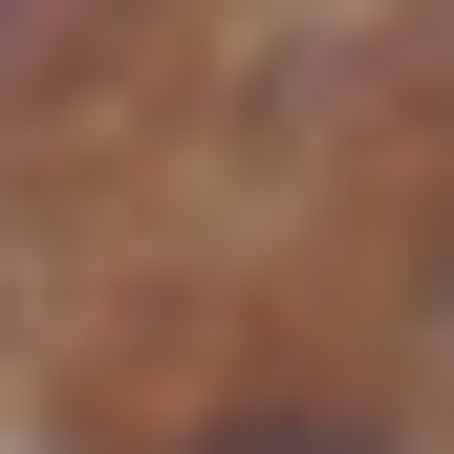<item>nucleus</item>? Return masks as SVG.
Masks as SVG:
<instances>
[{"label": "nucleus", "mask_w": 454, "mask_h": 454, "mask_svg": "<svg viewBox=\"0 0 454 454\" xmlns=\"http://www.w3.org/2000/svg\"><path fill=\"white\" fill-rule=\"evenodd\" d=\"M216 454H389V433H347V411H260V433H216Z\"/></svg>", "instance_id": "1"}]
</instances>
